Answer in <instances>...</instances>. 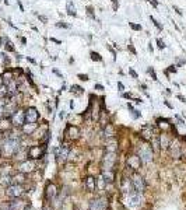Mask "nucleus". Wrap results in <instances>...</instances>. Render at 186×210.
Wrapping results in <instances>:
<instances>
[{
    "mask_svg": "<svg viewBox=\"0 0 186 210\" xmlns=\"http://www.w3.org/2000/svg\"><path fill=\"white\" fill-rule=\"evenodd\" d=\"M10 119H11V125L13 128H16V129H20L21 126L25 123V112L24 109H16L14 112H13V115L10 116Z\"/></svg>",
    "mask_w": 186,
    "mask_h": 210,
    "instance_id": "obj_1",
    "label": "nucleus"
},
{
    "mask_svg": "<svg viewBox=\"0 0 186 210\" xmlns=\"http://www.w3.org/2000/svg\"><path fill=\"white\" fill-rule=\"evenodd\" d=\"M153 156H154V150L151 149V146L142 144L140 151H139V157H140L142 162H144V164L151 162V161H153Z\"/></svg>",
    "mask_w": 186,
    "mask_h": 210,
    "instance_id": "obj_2",
    "label": "nucleus"
},
{
    "mask_svg": "<svg viewBox=\"0 0 186 210\" xmlns=\"http://www.w3.org/2000/svg\"><path fill=\"white\" fill-rule=\"evenodd\" d=\"M45 154V146H29L27 150V157L31 160H41Z\"/></svg>",
    "mask_w": 186,
    "mask_h": 210,
    "instance_id": "obj_3",
    "label": "nucleus"
},
{
    "mask_svg": "<svg viewBox=\"0 0 186 210\" xmlns=\"http://www.w3.org/2000/svg\"><path fill=\"white\" fill-rule=\"evenodd\" d=\"M24 112H25V122L27 123H38L41 115H39V111L35 107H27L24 109Z\"/></svg>",
    "mask_w": 186,
    "mask_h": 210,
    "instance_id": "obj_4",
    "label": "nucleus"
},
{
    "mask_svg": "<svg viewBox=\"0 0 186 210\" xmlns=\"http://www.w3.org/2000/svg\"><path fill=\"white\" fill-rule=\"evenodd\" d=\"M23 193H24V188H23V185H20V184H11V185H8L7 189H6V195L10 196V198H13V199L20 198V196H23Z\"/></svg>",
    "mask_w": 186,
    "mask_h": 210,
    "instance_id": "obj_5",
    "label": "nucleus"
},
{
    "mask_svg": "<svg viewBox=\"0 0 186 210\" xmlns=\"http://www.w3.org/2000/svg\"><path fill=\"white\" fill-rule=\"evenodd\" d=\"M35 168H37V162H35V160L27 158L25 161H23L20 164L18 171H20V172H24V174H28V172H32Z\"/></svg>",
    "mask_w": 186,
    "mask_h": 210,
    "instance_id": "obj_6",
    "label": "nucleus"
},
{
    "mask_svg": "<svg viewBox=\"0 0 186 210\" xmlns=\"http://www.w3.org/2000/svg\"><path fill=\"white\" fill-rule=\"evenodd\" d=\"M132 184H133L134 190H137V192H143V190L146 189V182H144L143 177L136 174V172L132 175Z\"/></svg>",
    "mask_w": 186,
    "mask_h": 210,
    "instance_id": "obj_7",
    "label": "nucleus"
},
{
    "mask_svg": "<svg viewBox=\"0 0 186 210\" xmlns=\"http://www.w3.org/2000/svg\"><path fill=\"white\" fill-rule=\"evenodd\" d=\"M116 162V153H108L104 156V160H102V165H104V170H112L113 164Z\"/></svg>",
    "mask_w": 186,
    "mask_h": 210,
    "instance_id": "obj_8",
    "label": "nucleus"
},
{
    "mask_svg": "<svg viewBox=\"0 0 186 210\" xmlns=\"http://www.w3.org/2000/svg\"><path fill=\"white\" fill-rule=\"evenodd\" d=\"M65 134L70 140H77L80 137V129L74 125H67L66 126V130H65Z\"/></svg>",
    "mask_w": 186,
    "mask_h": 210,
    "instance_id": "obj_9",
    "label": "nucleus"
},
{
    "mask_svg": "<svg viewBox=\"0 0 186 210\" xmlns=\"http://www.w3.org/2000/svg\"><path fill=\"white\" fill-rule=\"evenodd\" d=\"M13 129V125H11V119L8 116H4L0 119V134H6L7 132Z\"/></svg>",
    "mask_w": 186,
    "mask_h": 210,
    "instance_id": "obj_10",
    "label": "nucleus"
},
{
    "mask_svg": "<svg viewBox=\"0 0 186 210\" xmlns=\"http://www.w3.org/2000/svg\"><path fill=\"white\" fill-rule=\"evenodd\" d=\"M105 209H106V202L104 198L94 199L90 203V210H105Z\"/></svg>",
    "mask_w": 186,
    "mask_h": 210,
    "instance_id": "obj_11",
    "label": "nucleus"
},
{
    "mask_svg": "<svg viewBox=\"0 0 186 210\" xmlns=\"http://www.w3.org/2000/svg\"><path fill=\"white\" fill-rule=\"evenodd\" d=\"M171 141H172V139L169 137V133H168V132H162V133L160 134V147H161L162 150L169 149Z\"/></svg>",
    "mask_w": 186,
    "mask_h": 210,
    "instance_id": "obj_12",
    "label": "nucleus"
},
{
    "mask_svg": "<svg viewBox=\"0 0 186 210\" xmlns=\"http://www.w3.org/2000/svg\"><path fill=\"white\" fill-rule=\"evenodd\" d=\"M169 119H166V118H158L157 121H155V123H157V126L160 128L161 130H164V132H168V130H172V123H169Z\"/></svg>",
    "mask_w": 186,
    "mask_h": 210,
    "instance_id": "obj_13",
    "label": "nucleus"
},
{
    "mask_svg": "<svg viewBox=\"0 0 186 210\" xmlns=\"http://www.w3.org/2000/svg\"><path fill=\"white\" fill-rule=\"evenodd\" d=\"M69 151H70V147L67 146H60L56 151V157H57V161H66L67 157H69Z\"/></svg>",
    "mask_w": 186,
    "mask_h": 210,
    "instance_id": "obj_14",
    "label": "nucleus"
},
{
    "mask_svg": "<svg viewBox=\"0 0 186 210\" xmlns=\"http://www.w3.org/2000/svg\"><path fill=\"white\" fill-rule=\"evenodd\" d=\"M20 129H21V134H27V136H29V134L35 133V130L38 129V123H27V122H25Z\"/></svg>",
    "mask_w": 186,
    "mask_h": 210,
    "instance_id": "obj_15",
    "label": "nucleus"
},
{
    "mask_svg": "<svg viewBox=\"0 0 186 210\" xmlns=\"http://www.w3.org/2000/svg\"><path fill=\"white\" fill-rule=\"evenodd\" d=\"M127 162H129L130 168H133L134 171L139 170V168H140V165H142V160H140V157H139L137 154H133V156H130V157L127 158Z\"/></svg>",
    "mask_w": 186,
    "mask_h": 210,
    "instance_id": "obj_16",
    "label": "nucleus"
},
{
    "mask_svg": "<svg viewBox=\"0 0 186 210\" xmlns=\"http://www.w3.org/2000/svg\"><path fill=\"white\" fill-rule=\"evenodd\" d=\"M117 146H119V143H117V139L116 137H111L108 139V141H106V151L108 153H116L117 151Z\"/></svg>",
    "mask_w": 186,
    "mask_h": 210,
    "instance_id": "obj_17",
    "label": "nucleus"
},
{
    "mask_svg": "<svg viewBox=\"0 0 186 210\" xmlns=\"http://www.w3.org/2000/svg\"><path fill=\"white\" fill-rule=\"evenodd\" d=\"M66 14L69 17H74V18L77 17V8L72 0H67V2H66Z\"/></svg>",
    "mask_w": 186,
    "mask_h": 210,
    "instance_id": "obj_18",
    "label": "nucleus"
},
{
    "mask_svg": "<svg viewBox=\"0 0 186 210\" xmlns=\"http://www.w3.org/2000/svg\"><path fill=\"white\" fill-rule=\"evenodd\" d=\"M104 134H105V137H108V139L116 137V128H115L112 123H106L105 128H104Z\"/></svg>",
    "mask_w": 186,
    "mask_h": 210,
    "instance_id": "obj_19",
    "label": "nucleus"
},
{
    "mask_svg": "<svg viewBox=\"0 0 186 210\" xmlns=\"http://www.w3.org/2000/svg\"><path fill=\"white\" fill-rule=\"evenodd\" d=\"M155 136V133H154L153 128H150V126H144L142 129V137L146 141H150L151 139Z\"/></svg>",
    "mask_w": 186,
    "mask_h": 210,
    "instance_id": "obj_20",
    "label": "nucleus"
},
{
    "mask_svg": "<svg viewBox=\"0 0 186 210\" xmlns=\"http://www.w3.org/2000/svg\"><path fill=\"white\" fill-rule=\"evenodd\" d=\"M69 91L73 94L74 97H81V95L85 93V90L83 88L81 85H78V84H72L69 87Z\"/></svg>",
    "mask_w": 186,
    "mask_h": 210,
    "instance_id": "obj_21",
    "label": "nucleus"
},
{
    "mask_svg": "<svg viewBox=\"0 0 186 210\" xmlns=\"http://www.w3.org/2000/svg\"><path fill=\"white\" fill-rule=\"evenodd\" d=\"M57 195V189H56V185H53V184H49L48 186H46V199L48 200H50V199H53L55 196Z\"/></svg>",
    "mask_w": 186,
    "mask_h": 210,
    "instance_id": "obj_22",
    "label": "nucleus"
},
{
    "mask_svg": "<svg viewBox=\"0 0 186 210\" xmlns=\"http://www.w3.org/2000/svg\"><path fill=\"white\" fill-rule=\"evenodd\" d=\"M3 49L6 51L7 53H16L17 51H16V45L13 44V41L10 39L7 36V39H6V44H4V46H3Z\"/></svg>",
    "mask_w": 186,
    "mask_h": 210,
    "instance_id": "obj_23",
    "label": "nucleus"
},
{
    "mask_svg": "<svg viewBox=\"0 0 186 210\" xmlns=\"http://www.w3.org/2000/svg\"><path fill=\"white\" fill-rule=\"evenodd\" d=\"M0 56H2V63H3V67L6 69V67H11V57L8 56V53L6 52V51H3V52H0Z\"/></svg>",
    "mask_w": 186,
    "mask_h": 210,
    "instance_id": "obj_24",
    "label": "nucleus"
},
{
    "mask_svg": "<svg viewBox=\"0 0 186 210\" xmlns=\"http://www.w3.org/2000/svg\"><path fill=\"white\" fill-rule=\"evenodd\" d=\"M102 178H104V181H105L106 184H112L113 179H115V174H113L112 170H104Z\"/></svg>",
    "mask_w": 186,
    "mask_h": 210,
    "instance_id": "obj_25",
    "label": "nucleus"
},
{
    "mask_svg": "<svg viewBox=\"0 0 186 210\" xmlns=\"http://www.w3.org/2000/svg\"><path fill=\"white\" fill-rule=\"evenodd\" d=\"M90 59L93 62H97V63H102L104 62L102 55L99 52H97V51H90Z\"/></svg>",
    "mask_w": 186,
    "mask_h": 210,
    "instance_id": "obj_26",
    "label": "nucleus"
},
{
    "mask_svg": "<svg viewBox=\"0 0 186 210\" xmlns=\"http://www.w3.org/2000/svg\"><path fill=\"white\" fill-rule=\"evenodd\" d=\"M85 13H87V16L91 18L93 21H97V14H95V7H94L93 4H88V6H85Z\"/></svg>",
    "mask_w": 186,
    "mask_h": 210,
    "instance_id": "obj_27",
    "label": "nucleus"
},
{
    "mask_svg": "<svg viewBox=\"0 0 186 210\" xmlns=\"http://www.w3.org/2000/svg\"><path fill=\"white\" fill-rule=\"evenodd\" d=\"M164 73H165L166 79H168V80H171V79H169L171 74H176V73H178V67H176V65H175V63H172V65H169L165 70H164Z\"/></svg>",
    "mask_w": 186,
    "mask_h": 210,
    "instance_id": "obj_28",
    "label": "nucleus"
},
{
    "mask_svg": "<svg viewBox=\"0 0 186 210\" xmlns=\"http://www.w3.org/2000/svg\"><path fill=\"white\" fill-rule=\"evenodd\" d=\"M127 109L130 111V113H132V116H133V119H139V118L142 116V112L139 111V109H136L132 105V102H127Z\"/></svg>",
    "mask_w": 186,
    "mask_h": 210,
    "instance_id": "obj_29",
    "label": "nucleus"
},
{
    "mask_svg": "<svg viewBox=\"0 0 186 210\" xmlns=\"http://www.w3.org/2000/svg\"><path fill=\"white\" fill-rule=\"evenodd\" d=\"M25 181V174L24 172H18L17 175H11V182L13 184H23Z\"/></svg>",
    "mask_w": 186,
    "mask_h": 210,
    "instance_id": "obj_30",
    "label": "nucleus"
},
{
    "mask_svg": "<svg viewBox=\"0 0 186 210\" xmlns=\"http://www.w3.org/2000/svg\"><path fill=\"white\" fill-rule=\"evenodd\" d=\"M150 21H151V24H153L154 27L157 28V31H158V32H162V31H164V25H162L161 23H160V21H158L157 18H155V17L150 16Z\"/></svg>",
    "mask_w": 186,
    "mask_h": 210,
    "instance_id": "obj_31",
    "label": "nucleus"
},
{
    "mask_svg": "<svg viewBox=\"0 0 186 210\" xmlns=\"http://www.w3.org/2000/svg\"><path fill=\"white\" fill-rule=\"evenodd\" d=\"M85 188L90 190V192H93L95 189V179L93 177H88L85 178Z\"/></svg>",
    "mask_w": 186,
    "mask_h": 210,
    "instance_id": "obj_32",
    "label": "nucleus"
},
{
    "mask_svg": "<svg viewBox=\"0 0 186 210\" xmlns=\"http://www.w3.org/2000/svg\"><path fill=\"white\" fill-rule=\"evenodd\" d=\"M146 72H147L148 77H150V79H151L153 81H158V74H157V72H155V69H154L153 66H148Z\"/></svg>",
    "mask_w": 186,
    "mask_h": 210,
    "instance_id": "obj_33",
    "label": "nucleus"
},
{
    "mask_svg": "<svg viewBox=\"0 0 186 210\" xmlns=\"http://www.w3.org/2000/svg\"><path fill=\"white\" fill-rule=\"evenodd\" d=\"M129 27H130V29H133L134 32H142L143 31V25L140 24V23H133V21H130Z\"/></svg>",
    "mask_w": 186,
    "mask_h": 210,
    "instance_id": "obj_34",
    "label": "nucleus"
},
{
    "mask_svg": "<svg viewBox=\"0 0 186 210\" xmlns=\"http://www.w3.org/2000/svg\"><path fill=\"white\" fill-rule=\"evenodd\" d=\"M55 27H56V28H62V29H70L72 28V25L67 24V23L63 21V20H59L57 23H55Z\"/></svg>",
    "mask_w": 186,
    "mask_h": 210,
    "instance_id": "obj_35",
    "label": "nucleus"
},
{
    "mask_svg": "<svg viewBox=\"0 0 186 210\" xmlns=\"http://www.w3.org/2000/svg\"><path fill=\"white\" fill-rule=\"evenodd\" d=\"M155 45H157V48L160 49V51H164V49L166 48V45H165V41L162 39L161 36H157V38H155Z\"/></svg>",
    "mask_w": 186,
    "mask_h": 210,
    "instance_id": "obj_36",
    "label": "nucleus"
},
{
    "mask_svg": "<svg viewBox=\"0 0 186 210\" xmlns=\"http://www.w3.org/2000/svg\"><path fill=\"white\" fill-rule=\"evenodd\" d=\"M126 49H127V52H130L133 56H137V51H136V48H134V44L130 41L129 44H127V46H126Z\"/></svg>",
    "mask_w": 186,
    "mask_h": 210,
    "instance_id": "obj_37",
    "label": "nucleus"
},
{
    "mask_svg": "<svg viewBox=\"0 0 186 210\" xmlns=\"http://www.w3.org/2000/svg\"><path fill=\"white\" fill-rule=\"evenodd\" d=\"M77 79H78V80L80 81H83V83H87V81H90V76L88 74H87V73H77Z\"/></svg>",
    "mask_w": 186,
    "mask_h": 210,
    "instance_id": "obj_38",
    "label": "nucleus"
},
{
    "mask_svg": "<svg viewBox=\"0 0 186 210\" xmlns=\"http://www.w3.org/2000/svg\"><path fill=\"white\" fill-rule=\"evenodd\" d=\"M34 14L37 16V18L41 21V23H42V24H48V23H49V18L46 16H44V14H39V13H34Z\"/></svg>",
    "mask_w": 186,
    "mask_h": 210,
    "instance_id": "obj_39",
    "label": "nucleus"
},
{
    "mask_svg": "<svg viewBox=\"0 0 186 210\" xmlns=\"http://www.w3.org/2000/svg\"><path fill=\"white\" fill-rule=\"evenodd\" d=\"M127 73H129V76L132 77L133 80H139V73L136 72V69H134V67H129Z\"/></svg>",
    "mask_w": 186,
    "mask_h": 210,
    "instance_id": "obj_40",
    "label": "nucleus"
},
{
    "mask_svg": "<svg viewBox=\"0 0 186 210\" xmlns=\"http://www.w3.org/2000/svg\"><path fill=\"white\" fill-rule=\"evenodd\" d=\"M106 49L111 52V55H112V57H113V60H116V57H117V52L115 51V49L112 48V45H106Z\"/></svg>",
    "mask_w": 186,
    "mask_h": 210,
    "instance_id": "obj_41",
    "label": "nucleus"
},
{
    "mask_svg": "<svg viewBox=\"0 0 186 210\" xmlns=\"http://www.w3.org/2000/svg\"><path fill=\"white\" fill-rule=\"evenodd\" d=\"M94 90H97L99 93H104V91H105V85L101 84V83H95V84H94Z\"/></svg>",
    "mask_w": 186,
    "mask_h": 210,
    "instance_id": "obj_42",
    "label": "nucleus"
},
{
    "mask_svg": "<svg viewBox=\"0 0 186 210\" xmlns=\"http://www.w3.org/2000/svg\"><path fill=\"white\" fill-rule=\"evenodd\" d=\"M111 6H112V10L115 13L119 10V0H111Z\"/></svg>",
    "mask_w": 186,
    "mask_h": 210,
    "instance_id": "obj_43",
    "label": "nucleus"
},
{
    "mask_svg": "<svg viewBox=\"0 0 186 210\" xmlns=\"http://www.w3.org/2000/svg\"><path fill=\"white\" fill-rule=\"evenodd\" d=\"M52 73L57 77V79H65L63 73H60V72H59V69H56V67H52Z\"/></svg>",
    "mask_w": 186,
    "mask_h": 210,
    "instance_id": "obj_44",
    "label": "nucleus"
},
{
    "mask_svg": "<svg viewBox=\"0 0 186 210\" xmlns=\"http://www.w3.org/2000/svg\"><path fill=\"white\" fill-rule=\"evenodd\" d=\"M150 6H153V8H158L160 7V2L158 0H146Z\"/></svg>",
    "mask_w": 186,
    "mask_h": 210,
    "instance_id": "obj_45",
    "label": "nucleus"
},
{
    "mask_svg": "<svg viewBox=\"0 0 186 210\" xmlns=\"http://www.w3.org/2000/svg\"><path fill=\"white\" fill-rule=\"evenodd\" d=\"M122 98H125V100H132V98H133V94L130 93V91H123V93H122Z\"/></svg>",
    "mask_w": 186,
    "mask_h": 210,
    "instance_id": "obj_46",
    "label": "nucleus"
},
{
    "mask_svg": "<svg viewBox=\"0 0 186 210\" xmlns=\"http://www.w3.org/2000/svg\"><path fill=\"white\" fill-rule=\"evenodd\" d=\"M175 65H176V67H183L186 65V59H178L175 62Z\"/></svg>",
    "mask_w": 186,
    "mask_h": 210,
    "instance_id": "obj_47",
    "label": "nucleus"
},
{
    "mask_svg": "<svg viewBox=\"0 0 186 210\" xmlns=\"http://www.w3.org/2000/svg\"><path fill=\"white\" fill-rule=\"evenodd\" d=\"M172 8H174V11L176 13V14H178L179 17H183V11H182V10H181V8L178 7V6H175V4H174V6H172Z\"/></svg>",
    "mask_w": 186,
    "mask_h": 210,
    "instance_id": "obj_48",
    "label": "nucleus"
},
{
    "mask_svg": "<svg viewBox=\"0 0 186 210\" xmlns=\"http://www.w3.org/2000/svg\"><path fill=\"white\" fill-rule=\"evenodd\" d=\"M18 39H20V44H21V46H27V44H28V41H27V38L25 36H18Z\"/></svg>",
    "mask_w": 186,
    "mask_h": 210,
    "instance_id": "obj_49",
    "label": "nucleus"
},
{
    "mask_svg": "<svg viewBox=\"0 0 186 210\" xmlns=\"http://www.w3.org/2000/svg\"><path fill=\"white\" fill-rule=\"evenodd\" d=\"M25 60L28 62V63H31V65H34V66H37V65H38L37 60H35L34 57H31V56H25Z\"/></svg>",
    "mask_w": 186,
    "mask_h": 210,
    "instance_id": "obj_50",
    "label": "nucleus"
},
{
    "mask_svg": "<svg viewBox=\"0 0 186 210\" xmlns=\"http://www.w3.org/2000/svg\"><path fill=\"white\" fill-rule=\"evenodd\" d=\"M147 51H148L151 55L154 53V46H153V41H148V44H147Z\"/></svg>",
    "mask_w": 186,
    "mask_h": 210,
    "instance_id": "obj_51",
    "label": "nucleus"
},
{
    "mask_svg": "<svg viewBox=\"0 0 186 210\" xmlns=\"http://www.w3.org/2000/svg\"><path fill=\"white\" fill-rule=\"evenodd\" d=\"M49 41L53 42V44H56V45H62V41L57 39V38H55V36H49Z\"/></svg>",
    "mask_w": 186,
    "mask_h": 210,
    "instance_id": "obj_52",
    "label": "nucleus"
},
{
    "mask_svg": "<svg viewBox=\"0 0 186 210\" xmlns=\"http://www.w3.org/2000/svg\"><path fill=\"white\" fill-rule=\"evenodd\" d=\"M117 90H119V93H123L125 91V84L122 83V81H117Z\"/></svg>",
    "mask_w": 186,
    "mask_h": 210,
    "instance_id": "obj_53",
    "label": "nucleus"
},
{
    "mask_svg": "<svg viewBox=\"0 0 186 210\" xmlns=\"http://www.w3.org/2000/svg\"><path fill=\"white\" fill-rule=\"evenodd\" d=\"M17 6H18V7H20V11H21V13H24V11H25V8H24V4L21 3V0H17Z\"/></svg>",
    "mask_w": 186,
    "mask_h": 210,
    "instance_id": "obj_54",
    "label": "nucleus"
},
{
    "mask_svg": "<svg viewBox=\"0 0 186 210\" xmlns=\"http://www.w3.org/2000/svg\"><path fill=\"white\" fill-rule=\"evenodd\" d=\"M176 98H178L181 102H186V97H183L182 94H176Z\"/></svg>",
    "mask_w": 186,
    "mask_h": 210,
    "instance_id": "obj_55",
    "label": "nucleus"
},
{
    "mask_svg": "<svg viewBox=\"0 0 186 210\" xmlns=\"http://www.w3.org/2000/svg\"><path fill=\"white\" fill-rule=\"evenodd\" d=\"M164 104H165V105H166V107H168V108H169V109H174V105L171 104V102L168 101V100H164Z\"/></svg>",
    "mask_w": 186,
    "mask_h": 210,
    "instance_id": "obj_56",
    "label": "nucleus"
},
{
    "mask_svg": "<svg viewBox=\"0 0 186 210\" xmlns=\"http://www.w3.org/2000/svg\"><path fill=\"white\" fill-rule=\"evenodd\" d=\"M130 101H134V104H142V102H143V100H142V98H132V100H130Z\"/></svg>",
    "mask_w": 186,
    "mask_h": 210,
    "instance_id": "obj_57",
    "label": "nucleus"
},
{
    "mask_svg": "<svg viewBox=\"0 0 186 210\" xmlns=\"http://www.w3.org/2000/svg\"><path fill=\"white\" fill-rule=\"evenodd\" d=\"M139 87H140V90H142V91H144V93H147V85L144 84V83H142V84H139Z\"/></svg>",
    "mask_w": 186,
    "mask_h": 210,
    "instance_id": "obj_58",
    "label": "nucleus"
},
{
    "mask_svg": "<svg viewBox=\"0 0 186 210\" xmlns=\"http://www.w3.org/2000/svg\"><path fill=\"white\" fill-rule=\"evenodd\" d=\"M66 115H67V113H66V111H60V112H59V118H60V119H65Z\"/></svg>",
    "mask_w": 186,
    "mask_h": 210,
    "instance_id": "obj_59",
    "label": "nucleus"
},
{
    "mask_svg": "<svg viewBox=\"0 0 186 210\" xmlns=\"http://www.w3.org/2000/svg\"><path fill=\"white\" fill-rule=\"evenodd\" d=\"M73 63H74V57H73V56H70V57H69V65H73Z\"/></svg>",
    "mask_w": 186,
    "mask_h": 210,
    "instance_id": "obj_60",
    "label": "nucleus"
},
{
    "mask_svg": "<svg viewBox=\"0 0 186 210\" xmlns=\"http://www.w3.org/2000/svg\"><path fill=\"white\" fill-rule=\"evenodd\" d=\"M165 94H166V95H171V94H172L171 88H165Z\"/></svg>",
    "mask_w": 186,
    "mask_h": 210,
    "instance_id": "obj_61",
    "label": "nucleus"
},
{
    "mask_svg": "<svg viewBox=\"0 0 186 210\" xmlns=\"http://www.w3.org/2000/svg\"><path fill=\"white\" fill-rule=\"evenodd\" d=\"M3 3L6 4V6H10V2H8V0H3Z\"/></svg>",
    "mask_w": 186,
    "mask_h": 210,
    "instance_id": "obj_62",
    "label": "nucleus"
},
{
    "mask_svg": "<svg viewBox=\"0 0 186 210\" xmlns=\"http://www.w3.org/2000/svg\"><path fill=\"white\" fill-rule=\"evenodd\" d=\"M2 157H3V156H2V149H0V158H2Z\"/></svg>",
    "mask_w": 186,
    "mask_h": 210,
    "instance_id": "obj_63",
    "label": "nucleus"
}]
</instances>
